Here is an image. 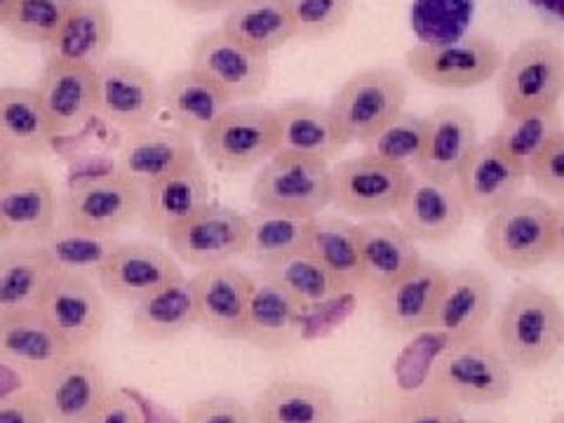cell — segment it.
Wrapping results in <instances>:
<instances>
[{
    "instance_id": "1",
    "label": "cell",
    "mask_w": 564,
    "mask_h": 423,
    "mask_svg": "<svg viewBox=\"0 0 564 423\" xmlns=\"http://www.w3.org/2000/svg\"><path fill=\"white\" fill-rule=\"evenodd\" d=\"M497 346L506 362L520 372H536L564 346V311L539 285L510 292L497 323Z\"/></svg>"
},
{
    "instance_id": "2",
    "label": "cell",
    "mask_w": 564,
    "mask_h": 423,
    "mask_svg": "<svg viewBox=\"0 0 564 423\" xmlns=\"http://www.w3.org/2000/svg\"><path fill=\"white\" fill-rule=\"evenodd\" d=\"M426 391L452 404H499L513 393V367L497 344L480 337L449 341L431 365Z\"/></svg>"
},
{
    "instance_id": "3",
    "label": "cell",
    "mask_w": 564,
    "mask_h": 423,
    "mask_svg": "<svg viewBox=\"0 0 564 423\" xmlns=\"http://www.w3.org/2000/svg\"><path fill=\"white\" fill-rule=\"evenodd\" d=\"M250 198L254 209L313 219L332 205V165L323 158L280 149L254 174Z\"/></svg>"
},
{
    "instance_id": "4",
    "label": "cell",
    "mask_w": 564,
    "mask_h": 423,
    "mask_svg": "<svg viewBox=\"0 0 564 423\" xmlns=\"http://www.w3.org/2000/svg\"><path fill=\"white\" fill-rule=\"evenodd\" d=\"M198 141L203 161L224 174L261 167L280 151L275 106L259 101L231 104Z\"/></svg>"
},
{
    "instance_id": "5",
    "label": "cell",
    "mask_w": 564,
    "mask_h": 423,
    "mask_svg": "<svg viewBox=\"0 0 564 423\" xmlns=\"http://www.w3.org/2000/svg\"><path fill=\"white\" fill-rule=\"evenodd\" d=\"M410 83L393 66H367L334 93L327 111L344 144L367 141L404 111Z\"/></svg>"
},
{
    "instance_id": "6",
    "label": "cell",
    "mask_w": 564,
    "mask_h": 423,
    "mask_svg": "<svg viewBox=\"0 0 564 423\" xmlns=\"http://www.w3.org/2000/svg\"><path fill=\"white\" fill-rule=\"evenodd\" d=\"M555 205L543 196H518L487 219L485 250L506 271H534L553 257Z\"/></svg>"
},
{
    "instance_id": "7",
    "label": "cell",
    "mask_w": 564,
    "mask_h": 423,
    "mask_svg": "<svg viewBox=\"0 0 564 423\" xmlns=\"http://www.w3.org/2000/svg\"><path fill=\"white\" fill-rule=\"evenodd\" d=\"M564 95V47L551 39L520 43L499 68L503 116L551 111Z\"/></svg>"
},
{
    "instance_id": "8",
    "label": "cell",
    "mask_w": 564,
    "mask_h": 423,
    "mask_svg": "<svg viewBox=\"0 0 564 423\" xmlns=\"http://www.w3.org/2000/svg\"><path fill=\"white\" fill-rule=\"evenodd\" d=\"M141 207L144 191L113 170L70 184L59 203V224L90 236H116L139 221Z\"/></svg>"
},
{
    "instance_id": "9",
    "label": "cell",
    "mask_w": 564,
    "mask_h": 423,
    "mask_svg": "<svg viewBox=\"0 0 564 423\" xmlns=\"http://www.w3.org/2000/svg\"><path fill=\"white\" fill-rule=\"evenodd\" d=\"M414 170L386 163L369 153L332 165V205L346 217L379 219L400 207Z\"/></svg>"
},
{
    "instance_id": "10",
    "label": "cell",
    "mask_w": 564,
    "mask_h": 423,
    "mask_svg": "<svg viewBox=\"0 0 564 423\" xmlns=\"http://www.w3.org/2000/svg\"><path fill=\"white\" fill-rule=\"evenodd\" d=\"M503 52L485 35H462L454 41L416 43L404 55L410 74L443 90H470L499 74Z\"/></svg>"
},
{
    "instance_id": "11",
    "label": "cell",
    "mask_w": 564,
    "mask_h": 423,
    "mask_svg": "<svg viewBox=\"0 0 564 423\" xmlns=\"http://www.w3.org/2000/svg\"><path fill=\"white\" fill-rule=\"evenodd\" d=\"M247 238L250 219L245 212L212 200L165 240L176 261L191 269H207L242 257Z\"/></svg>"
},
{
    "instance_id": "12",
    "label": "cell",
    "mask_w": 564,
    "mask_h": 423,
    "mask_svg": "<svg viewBox=\"0 0 564 423\" xmlns=\"http://www.w3.org/2000/svg\"><path fill=\"white\" fill-rule=\"evenodd\" d=\"M39 311L74 352L90 350L101 339L106 306L90 275L57 271L41 296Z\"/></svg>"
},
{
    "instance_id": "13",
    "label": "cell",
    "mask_w": 564,
    "mask_h": 423,
    "mask_svg": "<svg viewBox=\"0 0 564 423\" xmlns=\"http://www.w3.org/2000/svg\"><path fill=\"white\" fill-rule=\"evenodd\" d=\"M161 113V85L151 70L132 59H104L97 66V116L109 126L132 132L153 126Z\"/></svg>"
},
{
    "instance_id": "14",
    "label": "cell",
    "mask_w": 564,
    "mask_h": 423,
    "mask_svg": "<svg viewBox=\"0 0 564 423\" xmlns=\"http://www.w3.org/2000/svg\"><path fill=\"white\" fill-rule=\"evenodd\" d=\"M191 288L198 306V325L219 339L245 341L254 275L228 261L198 269L191 275Z\"/></svg>"
},
{
    "instance_id": "15",
    "label": "cell",
    "mask_w": 564,
    "mask_h": 423,
    "mask_svg": "<svg viewBox=\"0 0 564 423\" xmlns=\"http://www.w3.org/2000/svg\"><path fill=\"white\" fill-rule=\"evenodd\" d=\"M180 278H184L182 263L170 250L147 240H130L116 245L95 280L116 302L137 304Z\"/></svg>"
},
{
    "instance_id": "16",
    "label": "cell",
    "mask_w": 564,
    "mask_h": 423,
    "mask_svg": "<svg viewBox=\"0 0 564 423\" xmlns=\"http://www.w3.org/2000/svg\"><path fill=\"white\" fill-rule=\"evenodd\" d=\"M191 68L219 85L234 104L259 97L271 80L269 57L245 47L221 26L203 33L193 45Z\"/></svg>"
},
{
    "instance_id": "17",
    "label": "cell",
    "mask_w": 564,
    "mask_h": 423,
    "mask_svg": "<svg viewBox=\"0 0 564 423\" xmlns=\"http://www.w3.org/2000/svg\"><path fill=\"white\" fill-rule=\"evenodd\" d=\"M109 391L101 367L85 352H74L35 379L47 423H85Z\"/></svg>"
},
{
    "instance_id": "18",
    "label": "cell",
    "mask_w": 564,
    "mask_h": 423,
    "mask_svg": "<svg viewBox=\"0 0 564 423\" xmlns=\"http://www.w3.org/2000/svg\"><path fill=\"white\" fill-rule=\"evenodd\" d=\"M200 153L193 137L172 126H147L126 132L120 141L116 172L147 191L167 174L196 161Z\"/></svg>"
},
{
    "instance_id": "19",
    "label": "cell",
    "mask_w": 564,
    "mask_h": 423,
    "mask_svg": "<svg viewBox=\"0 0 564 423\" xmlns=\"http://www.w3.org/2000/svg\"><path fill=\"white\" fill-rule=\"evenodd\" d=\"M527 182V170L506 155L491 137L480 141L456 176L464 205L475 217H491L494 212L516 200Z\"/></svg>"
},
{
    "instance_id": "20",
    "label": "cell",
    "mask_w": 564,
    "mask_h": 423,
    "mask_svg": "<svg viewBox=\"0 0 564 423\" xmlns=\"http://www.w3.org/2000/svg\"><path fill=\"white\" fill-rule=\"evenodd\" d=\"M209 203V174L205 161L198 155L196 161L186 163L144 191V207H141L139 221L151 236L167 238Z\"/></svg>"
},
{
    "instance_id": "21",
    "label": "cell",
    "mask_w": 564,
    "mask_h": 423,
    "mask_svg": "<svg viewBox=\"0 0 564 423\" xmlns=\"http://www.w3.org/2000/svg\"><path fill=\"white\" fill-rule=\"evenodd\" d=\"M33 87L57 137L76 132L97 116V66L45 59Z\"/></svg>"
},
{
    "instance_id": "22",
    "label": "cell",
    "mask_w": 564,
    "mask_h": 423,
    "mask_svg": "<svg viewBox=\"0 0 564 423\" xmlns=\"http://www.w3.org/2000/svg\"><path fill=\"white\" fill-rule=\"evenodd\" d=\"M468 209L456 182H433L414 172V180L395 209L398 224L414 242H443L464 226Z\"/></svg>"
},
{
    "instance_id": "23",
    "label": "cell",
    "mask_w": 564,
    "mask_h": 423,
    "mask_svg": "<svg viewBox=\"0 0 564 423\" xmlns=\"http://www.w3.org/2000/svg\"><path fill=\"white\" fill-rule=\"evenodd\" d=\"M447 275L449 273L437 263L421 261L410 275L379 292L377 313L381 325L393 334L431 329L440 299L447 288Z\"/></svg>"
},
{
    "instance_id": "24",
    "label": "cell",
    "mask_w": 564,
    "mask_h": 423,
    "mask_svg": "<svg viewBox=\"0 0 564 423\" xmlns=\"http://www.w3.org/2000/svg\"><path fill=\"white\" fill-rule=\"evenodd\" d=\"M478 144V126L473 113L462 104H440L429 116L426 141L414 172L433 182H456Z\"/></svg>"
},
{
    "instance_id": "25",
    "label": "cell",
    "mask_w": 564,
    "mask_h": 423,
    "mask_svg": "<svg viewBox=\"0 0 564 423\" xmlns=\"http://www.w3.org/2000/svg\"><path fill=\"white\" fill-rule=\"evenodd\" d=\"M0 221L10 240L41 242L59 224L57 188L50 176L35 167L20 170L0 191Z\"/></svg>"
},
{
    "instance_id": "26",
    "label": "cell",
    "mask_w": 564,
    "mask_h": 423,
    "mask_svg": "<svg viewBox=\"0 0 564 423\" xmlns=\"http://www.w3.org/2000/svg\"><path fill=\"white\" fill-rule=\"evenodd\" d=\"M74 356L39 308L0 317V365L31 377H43L47 369Z\"/></svg>"
},
{
    "instance_id": "27",
    "label": "cell",
    "mask_w": 564,
    "mask_h": 423,
    "mask_svg": "<svg viewBox=\"0 0 564 423\" xmlns=\"http://www.w3.org/2000/svg\"><path fill=\"white\" fill-rule=\"evenodd\" d=\"M494 313V285L478 269H456L447 275V288L440 299L431 329L447 341L480 337Z\"/></svg>"
},
{
    "instance_id": "28",
    "label": "cell",
    "mask_w": 564,
    "mask_h": 423,
    "mask_svg": "<svg viewBox=\"0 0 564 423\" xmlns=\"http://www.w3.org/2000/svg\"><path fill=\"white\" fill-rule=\"evenodd\" d=\"M360 231V261L362 288L383 292L404 275H410L423 261L416 242L404 234L398 221L386 217L365 219L358 224Z\"/></svg>"
},
{
    "instance_id": "29",
    "label": "cell",
    "mask_w": 564,
    "mask_h": 423,
    "mask_svg": "<svg viewBox=\"0 0 564 423\" xmlns=\"http://www.w3.org/2000/svg\"><path fill=\"white\" fill-rule=\"evenodd\" d=\"M231 104L234 99L219 85L191 66L176 70L161 87V111L170 126L193 139H200Z\"/></svg>"
},
{
    "instance_id": "30",
    "label": "cell",
    "mask_w": 564,
    "mask_h": 423,
    "mask_svg": "<svg viewBox=\"0 0 564 423\" xmlns=\"http://www.w3.org/2000/svg\"><path fill=\"white\" fill-rule=\"evenodd\" d=\"M113 22L106 0H74L62 29L50 45L45 59L99 66L111 47Z\"/></svg>"
},
{
    "instance_id": "31",
    "label": "cell",
    "mask_w": 564,
    "mask_h": 423,
    "mask_svg": "<svg viewBox=\"0 0 564 423\" xmlns=\"http://www.w3.org/2000/svg\"><path fill=\"white\" fill-rule=\"evenodd\" d=\"M254 423H339L341 412L332 391L321 383L280 379L254 398Z\"/></svg>"
},
{
    "instance_id": "32",
    "label": "cell",
    "mask_w": 564,
    "mask_h": 423,
    "mask_svg": "<svg viewBox=\"0 0 564 423\" xmlns=\"http://www.w3.org/2000/svg\"><path fill=\"white\" fill-rule=\"evenodd\" d=\"M304 304L278 282L254 275L245 341L263 350H282L296 341L304 323Z\"/></svg>"
},
{
    "instance_id": "33",
    "label": "cell",
    "mask_w": 564,
    "mask_h": 423,
    "mask_svg": "<svg viewBox=\"0 0 564 423\" xmlns=\"http://www.w3.org/2000/svg\"><path fill=\"white\" fill-rule=\"evenodd\" d=\"M57 263L41 245L0 250V317L39 308L41 296L57 273Z\"/></svg>"
},
{
    "instance_id": "34",
    "label": "cell",
    "mask_w": 564,
    "mask_h": 423,
    "mask_svg": "<svg viewBox=\"0 0 564 423\" xmlns=\"http://www.w3.org/2000/svg\"><path fill=\"white\" fill-rule=\"evenodd\" d=\"M304 252L321 263L344 292L362 288L360 231L356 221L339 215L313 217Z\"/></svg>"
},
{
    "instance_id": "35",
    "label": "cell",
    "mask_w": 564,
    "mask_h": 423,
    "mask_svg": "<svg viewBox=\"0 0 564 423\" xmlns=\"http://www.w3.org/2000/svg\"><path fill=\"white\" fill-rule=\"evenodd\" d=\"M221 29L267 57L296 39L290 0H238L226 12Z\"/></svg>"
},
{
    "instance_id": "36",
    "label": "cell",
    "mask_w": 564,
    "mask_h": 423,
    "mask_svg": "<svg viewBox=\"0 0 564 423\" xmlns=\"http://www.w3.org/2000/svg\"><path fill=\"white\" fill-rule=\"evenodd\" d=\"M280 149L334 161L346 149L327 106L311 99H288L275 106Z\"/></svg>"
},
{
    "instance_id": "37",
    "label": "cell",
    "mask_w": 564,
    "mask_h": 423,
    "mask_svg": "<svg viewBox=\"0 0 564 423\" xmlns=\"http://www.w3.org/2000/svg\"><path fill=\"white\" fill-rule=\"evenodd\" d=\"M35 87L0 85V141L22 155H41L55 144Z\"/></svg>"
},
{
    "instance_id": "38",
    "label": "cell",
    "mask_w": 564,
    "mask_h": 423,
    "mask_svg": "<svg viewBox=\"0 0 564 423\" xmlns=\"http://www.w3.org/2000/svg\"><path fill=\"white\" fill-rule=\"evenodd\" d=\"M198 325L191 278H180L132 304V329L144 341H167Z\"/></svg>"
},
{
    "instance_id": "39",
    "label": "cell",
    "mask_w": 564,
    "mask_h": 423,
    "mask_svg": "<svg viewBox=\"0 0 564 423\" xmlns=\"http://www.w3.org/2000/svg\"><path fill=\"white\" fill-rule=\"evenodd\" d=\"M250 219V238H247L245 259L257 269H271L306 250L311 219H294L254 209Z\"/></svg>"
},
{
    "instance_id": "40",
    "label": "cell",
    "mask_w": 564,
    "mask_h": 423,
    "mask_svg": "<svg viewBox=\"0 0 564 423\" xmlns=\"http://www.w3.org/2000/svg\"><path fill=\"white\" fill-rule=\"evenodd\" d=\"M562 130V118L557 109L551 111H532V113H513L503 116L497 132L491 139L499 149L513 158L518 165L529 170L539 153L551 144V139Z\"/></svg>"
},
{
    "instance_id": "41",
    "label": "cell",
    "mask_w": 564,
    "mask_h": 423,
    "mask_svg": "<svg viewBox=\"0 0 564 423\" xmlns=\"http://www.w3.org/2000/svg\"><path fill=\"white\" fill-rule=\"evenodd\" d=\"M39 245L57 263L59 271L97 278L101 263L116 250L118 240L113 236L80 234L74 231V228L57 224L55 231L45 236Z\"/></svg>"
},
{
    "instance_id": "42",
    "label": "cell",
    "mask_w": 564,
    "mask_h": 423,
    "mask_svg": "<svg viewBox=\"0 0 564 423\" xmlns=\"http://www.w3.org/2000/svg\"><path fill=\"white\" fill-rule=\"evenodd\" d=\"M254 275L278 282L280 288H285L304 306L325 304L329 299L344 294L339 282L306 252L275 263L271 269H257Z\"/></svg>"
},
{
    "instance_id": "43",
    "label": "cell",
    "mask_w": 564,
    "mask_h": 423,
    "mask_svg": "<svg viewBox=\"0 0 564 423\" xmlns=\"http://www.w3.org/2000/svg\"><path fill=\"white\" fill-rule=\"evenodd\" d=\"M426 128L429 116L402 111L388 122L386 128L362 141L365 153L381 158L386 163H395L414 170L423 151V141H426Z\"/></svg>"
},
{
    "instance_id": "44",
    "label": "cell",
    "mask_w": 564,
    "mask_h": 423,
    "mask_svg": "<svg viewBox=\"0 0 564 423\" xmlns=\"http://www.w3.org/2000/svg\"><path fill=\"white\" fill-rule=\"evenodd\" d=\"M74 0H17L6 31L20 43L50 45L62 29Z\"/></svg>"
},
{
    "instance_id": "45",
    "label": "cell",
    "mask_w": 564,
    "mask_h": 423,
    "mask_svg": "<svg viewBox=\"0 0 564 423\" xmlns=\"http://www.w3.org/2000/svg\"><path fill=\"white\" fill-rule=\"evenodd\" d=\"M356 0H290L296 39L321 41L348 22Z\"/></svg>"
},
{
    "instance_id": "46",
    "label": "cell",
    "mask_w": 564,
    "mask_h": 423,
    "mask_svg": "<svg viewBox=\"0 0 564 423\" xmlns=\"http://www.w3.org/2000/svg\"><path fill=\"white\" fill-rule=\"evenodd\" d=\"M527 176L534 182L536 191L543 193V198H553L557 203L564 200V128L529 165Z\"/></svg>"
},
{
    "instance_id": "47",
    "label": "cell",
    "mask_w": 564,
    "mask_h": 423,
    "mask_svg": "<svg viewBox=\"0 0 564 423\" xmlns=\"http://www.w3.org/2000/svg\"><path fill=\"white\" fill-rule=\"evenodd\" d=\"M386 421L388 423H464L466 419L462 412H458L456 404L423 391L421 395L402 400Z\"/></svg>"
},
{
    "instance_id": "48",
    "label": "cell",
    "mask_w": 564,
    "mask_h": 423,
    "mask_svg": "<svg viewBox=\"0 0 564 423\" xmlns=\"http://www.w3.org/2000/svg\"><path fill=\"white\" fill-rule=\"evenodd\" d=\"M184 423H254L252 408L234 395H209L193 402L184 414Z\"/></svg>"
},
{
    "instance_id": "49",
    "label": "cell",
    "mask_w": 564,
    "mask_h": 423,
    "mask_svg": "<svg viewBox=\"0 0 564 423\" xmlns=\"http://www.w3.org/2000/svg\"><path fill=\"white\" fill-rule=\"evenodd\" d=\"M0 423H47L35 391H12L0 395Z\"/></svg>"
},
{
    "instance_id": "50",
    "label": "cell",
    "mask_w": 564,
    "mask_h": 423,
    "mask_svg": "<svg viewBox=\"0 0 564 423\" xmlns=\"http://www.w3.org/2000/svg\"><path fill=\"white\" fill-rule=\"evenodd\" d=\"M85 423H144V416H141L137 400L128 391L111 388L109 395Z\"/></svg>"
},
{
    "instance_id": "51",
    "label": "cell",
    "mask_w": 564,
    "mask_h": 423,
    "mask_svg": "<svg viewBox=\"0 0 564 423\" xmlns=\"http://www.w3.org/2000/svg\"><path fill=\"white\" fill-rule=\"evenodd\" d=\"M172 3L188 14H212V12H228L238 3V0H172Z\"/></svg>"
},
{
    "instance_id": "52",
    "label": "cell",
    "mask_w": 564,
    "mask_h": 423,
    "mask_svg": "<svg viewBox=\"0 0 564 423\" xmlns=\"http://www.w3.org/2000/svg\"><path fill=\"white\" fill-rule=\"evenodd\" d=\"M20 153L12 151L8 144L0 141V191H3L10 182L12 176L20 172Z\"/></svg>"
},
{
    "instance_id": "53",
    "label": "cell",
    "mask_w": 564,
    "mask_h": 423,
    "mask_svg": "<svg viewBox=\"0 0 564 423\" xmlns=\"http://www.w3.org/2000/svg\"><path fill=\"white\" fill-rule=\"evenodd\" d=\"M551 261L564 263V200L555 205L553 217V257Z\"/></svg>"
},
{
    "instance_id": "54",
    "label": "cell",
    "mask_w": 564,
    "mask_h": 423,
    "mask_svg": "<svg viewBox=\"0 0 564 423\" xmlns=\"http://www.w3.org/2000/svg\"><path fill=\"white\" fill-rule=\"evenodd\" d=\"M14 6H17V0H0V26H6Z\"/></svg>"
},
{
    "instance_id": "55",
    "label": "cell",
    "mask_w": 564,
    "mask_h": 423,
    "mask_svg": "<svg viewBox=\"0 0 564 423\" xmlns=\"http://www.w3.org/2000/svg\"><path fill=\"white\" fill-rule=\"evenodd\" d=\"M10 240V234H8V228H6V224L0 221V250H3L6 247V242Z\"/></svg>"
},
{
    "instance_id": "56",
    "label": "cell",
    "mask_w": 564,
    "mask_h": 423,
    "mask_svg": "<svg viewBox=\"0 0 564 423\" xmlns=\"http://www.w3.org/2000/svg\"><path fill=\"white\" fill-rule=\"evenodd\" d=\"M352 423H388L386 419H358V421H352Z\"/></svg>"
},
{
    "instance_id": "57",
    "label": "cell",
    "mask_w": 564,
    "mask_h": 423,
    "mask_svg": "<svg viewBox=\"0 0 564 423\" xmlns=\"http://www.w3.org/2000/svg\"><path fill=\"white\" fill-rule=\"evenodd\" d=\"M464 423H494V421H489V419H466Z\"/></svg>"
},
{
    "instance_id": "58",
    "label": "cell",
    "mask_w": 564,
    "mask_h": 423,
    "mask_svg": "<svg viewBox=\"0 0 564 423\" xmlns=\"http://www.w3.org/2000/svg\"><path fill=\"white\" fill-rule=\"evenodd\" d=\"M551 423H564V412H560V414H555L553 419H551Z\"/></svg>"
},
{
    "instance_id": "59",
    "label": "cell",
    "mask_w": 564,
    "mask_h": 423,
    "mask_svg": "<svg viewBox=\"0 0 564 423\" xmlns=\"http://www.w3.org/2000/svg\"><path fill=\"white\" fill-rule=\"evenodd\" d=\"M562 348H564V346H562Z\"/></svg>"
}]
</instances>
